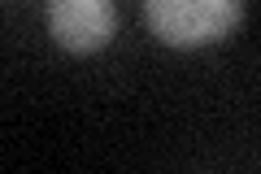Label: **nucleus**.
Wrapping results in <instances>:
<instances>
[{
    "instance_id": "nucleus-1",
    "label": "nucleus",
    "mask_w": 261,
    "mask_h": 174,
    "mask_svg": "<svg viewBox=\"0 0 261 174\" xmlns=\"http://www.w3.org/2000/svg\"><path fill=\"white\" fill-rule=\"evenodd\" d=\"M144 18L161 44L205 48L240 27L244 0H144Z\"/></svg>"
},
{
    "instance_id": "nucleus-2",
    "label": "nucleus",
    "mask_w": 261,
    "mask_h": 174,
    "mask_svg": "<svg viewBox=\"0 0 261 174\" xmlns=\"http://www.w3.org/2000/svg\"><path fill=\"white\" fill-rule=\"evenodd\" d=\"M113 0H48V31L65 53H96L113 39Z\"/></svg>"
}]
</instances>
